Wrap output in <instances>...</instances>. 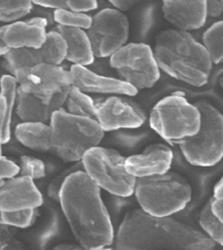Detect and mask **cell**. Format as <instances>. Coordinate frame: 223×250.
<instances>
[{"mask_svg": "<svg viewBox=\"0 0 223 250\" xmlns=\"http://www.w3.org/2000/svg\"><path fill=\"white\" fill-rule=\"evenodd\" d=\"M58 201L82 248L101 250L113 243V225L101 197L100 188L85 171H74L66 177Z\"/></svg>", "mask_w": 223, "mask_h": 250, "instance_id": "6da1fadb", "label": "cell"}, {"mask_svg": "<svg viewBox=\"0 0 223 250\" xmlns=\"http://www.w3.org/2000/svg\"><path fill=\"white\" fill-rule=\"evenodd\" d=\"M215 245L206 234L171 216H154L142 208L126 214L115 236L120 250H209Z\"/></svg>", "mask_w": 223, "mask_h": 250, "instance_id": "7a4b0ae2", "label": "cell"}, {"mask_svg": "<svg viewBox=\"0 0 223 250\" xmlns=\"http://www.w3.org/2000/svg\"><path fill=\"white\" fill-rule=\"evenodd\" d=\"M153 52L160 70L171 78L196 87L208 82L212 61L204 45L190 32L164 30L156 38Z\"/></svg>", "mask_w": 223, "mask_h": 250, "instance_id": "3957f363", "label": "cell"}, {"mask_svg": "<svg viewBox=\"0 0 223 250\" xmlns=\"http://www.w3.org/2000/svg\"><path fill=\"white\" fill-rule=\"evenodd\" d=\"M53 152L67 162L81 161L86 152L98 146L105 131L98 121L74 115L62 108L50 121Z\"/></svg>", "mask_w": 223, "mask_h": 250, "instance_id": "277c9868", "label": "cell"}, {"mask_svg": "<svg viewBox=\"0 0 223 250\" xmlns=\"http://www.w3.org/2000/svg\"><path fill=\"white\" fill-rule=\"evenodd\" d=\"M134 194L140 208L157 217H169L191 201L192 187L180 175L167 172L138 178Z\"/></svg>", "mask_w": 223, "mask_h": 250, "instance_id": "5b68a950", "label": "cell"}, {"mask_svg": "<svg viewBox=\"0 0 223 250\" xmlns=\"http://www.w3.org/2000/svg\"><path fill=\"white\" fill-rule=\"evenodd\" d=\"M201 114L196 134L175 141L186 161L198 167H211L223 158V114L205 101L195 103Z\"/></svg>", "mask_w": 223, "mask_h": 250, "instance_id": "8992f818", "label": "cell"}, {"mask_svg": "<svg viewBox=\"0 0 223 250\" xmlns=\"http://www.w3.org/2000/svg\"><path fill=\"white\" fill-rule=\"evenodd\" d=\"M149 124L162 138L175 143L197 133L201 114L195 103L192 104L181 94H173L164 97L154 106Z\"/></svg>", "mask_w": 223, "mask_h": 250, "instance_id": "52a82bcc", "label": "cell"}, {"mask_svg": "<svg viewBox=\"0 0 223 250\" xmlns=\"http://www.w3.org/2000/svg\"><path fill=\"white\" fill-rule=\"evenodd\" d=\"M127 158L110 148L95 146L81 160L83 170L100 188L127 198L134 193L137 179L126 167Z\"/></svg>", "mask_w": 223, "mask_h": 250, "instance_id": "ba28073f", "label": "cell"}, {"mask_svg": "<svg viewBox=\"0 0 223 250\" xmlns=\"http://www.w3.org/2000/svg\"><path fill=\"white\" fill-rule=\"evenodd\" d=\"M110 64L120 79L138 91L151 88L161 78L153 49L146 43H127L110 57Z\"/></svg>", "mask_w": 223, "mask_h": 250, "instance_id": "9c48e42d", "label": "cell"}, {"mask_svg": "<svg viewBox=\"0 0 223 250\" xmlns=\"http://www.w3.org/2000/svg\"><path fill=\"white\" fill-rule=\"evenodd\" d=\"M87 32L96 58H110L127 44L129 21L118 9H104L93 17Z\"/></svg>", "mask_w": 223, "mask_h": 250, "instance_id": "30bf717a", "label": "cell"}, {"mask_svg": "<svg viewBox=\"0 0 223 250\" xmlns=\"http://www.w3.org/2000/svg\"><path fill=\"white\" fill-rule=\"evenodd\" d=\"M19 88L38 96L51 97L72 85L70 70L60 65L40 63L15 74Z\"/></svg>", "mask_w": 223, "mask_h": 250, "instance_id": "8fae6325", "label": "cell"}, {"mask_svg": "<svg viewBox=\"0 0 223 250\" xmlns=\"http://www.w3.org/2000/svg\"><path fill=\"white\" fill-rule=\"evenodd\" d=\"M96 104V120L104 131L138 128L146 122L142 110L121 95H111Z\"/></svg>", "mask_w": 223, "mask_h": 250, "instance_id": "7c38bea8", "label": "cell"}, {"mask_svg": "<svg viewBox=\"0 0 223 250\" xmlns=\"http://www.w3.org/2000/svg\"><path fill=\"white\" fill-rule=\"evenodd\" d=\"M43 196L34 183L27 176L1 179L0 185L1 211L36 209L43 204Z\"/></svg>", "mask_w": 223, "mask_h": 250, "instance_id": "4fadbf2b", "label": "cell"}, {"mask_svg": "<svg viewBox=\"0 0 223 250\" xmlns=\"http://www.w3.org/2000/svg\"><path fill=\"white\" fill-rule=\"evenodd\" d=\"M72 85L83 92L111 95L133 97L138 94V89L120 78L101 75L87 66L72 65L70 68Z\"/></svg>", "mask_w": 223, "mask_h": 250, "instance_id": "5bb4252c", "label": "cell"}, {"mask_svg": "<svg viewBox=\"0 0 223 250\" xmlns=\"http://www.w3.org/2000/svg\"><path fill=\"white\" fill-rule=\"evenodd\" d=\"M70 87L51 97L38 96L18 88L17 115L22 122L50 123L53 114L66 104Z\"/></svg>", "mask_w": 223, "mask_h": 250, "instance_id": "9a60e30c", "label": "cell"}, {"mask_svg": "<svg viewBox=\"0 0 223 250\" xmlns=\"http://www.w3.org/2000/svg\"><path fill=\"white\" fill-rule=\"evenodd\" d=\"M173 159L170 148L163 144H154L142 153L127 158L126 167L136 179L155 176L169 172Z\"/></svg>", "mask_w": 223, "mask_h": 250, "instance_id": "2e32d148", "label": "cell"}, {"mask_svg": "<svg viewBox=\"0 0 223 250\" xmlns=\"http://www.w3.org/2000/svg\"><path fill=\"white\" fill-rule=\"evenodd\" d=\"M163 13L175 28L198 30L204 26L208 17L207 0H163Z\"/></svg>", "mask_w": 223, "mask_h": 250, "instance_id": "e0dca14e", "label": "cell"}, {"mask_svg": "<svg viewBox=\"0 0 223 250\" xmlns=\"http://www.w3.org/2000/svg\"><path fill=\"white\" fill-rule=\"evenodd\" d=\"M46 28L32 24L29 21H18L1 26L0 42L10 48L30 47L39 49L46 38Z\"/></svg>", "mask_w": 223, "mask_h": 250, "instance_id": "ac0fdd59", "label": "cell"}, {"mask_svg": "<svg viewBox=\"0 0 223 250\" xmlns=\"http://www.w3.org/2000/svg\"><path fill=\"white\" fill-rule=\"evenodd\" d=\"M67 44L66 60L74 65L88 66L94 62L95 57L87 30L58 25L56 28Z\"/></svg>", "mask_w": 223, "mask_h": 250, "instance_id": "d6986e66", "label": "cell"}, {"mask_svg": "<svg viewBox=\"0 0 223 250\" xmlns=\"http://www.w3.org/2000/svg\"><path fill=\"white\" fill-rule=\"evenodd\" d=\"M17 140L30 149L53 152L52 129L50 124L22 122L15 130Z\"/></svg>", "mask_w": 223, "mask_h": 250, "instance_id": "ffe728a7", "label": "cell"}, {"mask_svg": "<svg viewBox=\"0 0 223 250\" xmlns=\"http://www.w3.org/2000/svg\"><path fill=\"white\" fill-rule=\"evenodd\" d=\"M18 88V83L14 76L5 74L2 76L0 97L1 144H5L10 140L11 119L13 109L17 104Z\"/></svg>", "mask_w": 223, "mask_h": 250, "instance_id": "44dd1931", "label": "cell"}, {"mask_svg": "<svg viewBox=\"0 0 223 250\" xmlns=\"http://www.w3.org/2000/svg\"><path fill=\"white\" fill-rule=\"evenodd\" d=\"M38 51L42 63L60 65L66 60V42L56 30L47 32L45 42Z\"/></svg>", "mask_w": 223, "mask_h": 250, "instance_id": "7402d4cb", "label": "cell"}, {"mask_svg": "<svg viewBox=\"0 0 223 250\" xmlns=\"http://www.w3.org/2000/svg\"><path fill=\"white\" fill-rule=\"evenodd\" d=\"M65 105L70 114L96 120V103L88 93L74 85L70 87Z\"/></svg>", "mask_w": 223, "mask_h": 250, "instance_id": "603a6c76", "label": "cell"}, {"mask_svg": "<svg viewBox=\"0 0 223 250\" xmlns=\"http://www.w3.org/2000/svg\"><path fill=\"white\" fill-rule=\"evenodd\" d=\"M2 57L5 68L13 76L21 68L32 67L42 63L38 49L30 47L11 48Z\"/></svg>", "mask_w": 223, "mask_h": 250, "instance_id": "cb8c5ba5", "label": "cell"}, {"mask_svg": "<svg viewBox=\"0 0 223 250\" xmlns=\"http://www.w3.org/2000/svg\"><path fill=\"white\" fill-rule=\"evenodd\" d=\"M213 198H210L200 211L199 223L205 234L215 244L223 246V222L213 212Z\"/></svg>", "mask_w": 223, "mask_h": 250, "instance_id": "d4e9b609", "label": "cell"}, {"mask_svg": "<svg viewBox=\"0 0 223 250\" xmlns=\"http://www.w3.org/2000/svg\"><path fill=\"white\" fill-rule=\"evenodd\" d=\"M203 43L213 63H223V21L215 22L204 32Z\"/></svg>", "mask_w": 223, "mask_h": 250, "instance_id": "484cf974", "label": "cell"}, {"mask_svg": "<svg viewBox=\"0 0 223 250\" xmlns=\"http://www.w3.org/2000/svg\"><path fill=\"white\" fill-rule=\"evenodd\" d=\"M32 0H1L0 19L5 23L18 21L31 12Z\"/></svg>", "mask_w": 223, "mask_h": 250, "instance_id": "4316f807", "label": "cell"}, {"mask_svg": "<svg viewBox=\"0 0 223 250\" xmlns=\"http://www.w3.org/2000/svg\"><path fill=\"white\" fill-rule=\"evenodd\" d=\"M54 20L58 25L87 30L92 23L93 17L86 13L60 9L55 10Z\"/></svg>", "mask_w": 223, "mask_h": 250, "instance_id": "83f0119b", "label": "cell"}, {"mask_svg": "<svg viewBox=\"0 0 223 250\" xmlns=\"http://www.w3.org/2000/svg\"><path fill=\"white\" fill-rule=\"evenodd\" d=\"M35 217L36 209L1 211V223L11 227L26 228L32 224Z\"/></svg>", "mask_w": 223, "mask_h": 250, "instance_id": "f1b7e54d", "label": "cell"}, {"mask_svg": "<svg viewBox=\"0 0 223 250\" xmlns=\"http://www.w3.org/2000/svg\"><path fill=\"white\" fill-rule=\"evenodd\" d=\"M20 173L22 176L39 179L45 176V166L43 161L32 156H23L20 160Z\"/></svg>", "mask_w": 223, "mask_h": 250, "instance_id": "f546056e", "label": "cell"}, {"mask_svg": "<svg viewBox=\"0 0 223 250\" xmlns=\"http://www.w3.org/2000/svg\"><path fill=\"white\" fill-rule=\"evenodd\" d=\"M20 173V166L17 165L5 156H1L0 174L1 179H9L15 177Z\"/></svg>", "mask_w": 223, "mask_h": 250, "instance_id": "4dcf8cb0", "label": "cell"}, {"mask_svg": "<svg viewBox=\"0 0 223 250\" xmlns=\"http://www.w3.org/2000/svg\"><path fill=\"white\" fill-rule=\"evenodd\" d=\"M67 9L70 10L87 13L96 9L97 0H64Z\"/></svg>", "mask_w": 223, "mask_h": 250, "instance_id": "1f68e13d", "label": "cell"}, {"mask_svg": "<svg viewBox=\"0 0 223 250\" xmlns=\"http://www.w3.org/2000/svg\"><path fill=\"white\" fill-rule=\"evenodd\" d=\"M208 17H218L223 15V0H207Z\"/></svg>", "mask_w": 223, "mask_h": 250, "instance_id": "d6a6232c", "label": "cell"}, {"mask_svg": "<svg viewBox=\"0 0 223 250\" xmlns=\"http://www.w3.org/2000/svg\"><path fill=\"white\" fill-rule=\"evenodd\" d=\"M34 4L45 8L54 9L55 10L60 9H67L64 0H32Z\"/></svg>", "mask_w": 223, "mask_h": 250, "instance_id": "836d02e7", "label": "cell"}, {"mask_svg": "<svg viewBox=\"0 0 223 250\" xmlns=\"http://www.w3.org/2000/svg\"><path fill=\"white\" fill-rule=\"evenodd\" d=\"M140 1L141 0H109L115 9L121 11L129 10Z\"/></svg>", "mask_w": 223, "mask_h": 250, "instance_id": "e575fe53", "label": "cell"}, {"mask_svg": "<svg viewBox=\"0 0 223 250\" xmlns=\"http://www.w3.org/2000/svg\"><path fill=\"white\" fill-rule=\"evenodd\" d=\"M9 225L1 224V249L3 250V248L7 245L11 233Z\"/></svg>", "mask_w": 223, "mask_h": 250, "instance_id": "d590c367", "label": "cell"}, {"mask_svg": "<svg viewBox=\"0 0 223 250\" xmlns=\"http://www.w3.org/2000/svg\"><path fill=\"white\" fill-rule=\"evenodd\" d=\"M211 207L215 214L223 222V199H215L213 198Z\"/></svg>", "mask_w": 223, "mask_h": 250, "instance_id": "8d00e7d4", "label": "cell"}, {"mask_svg": "<svg viewBox=\"0 0 223 250\" xmlns=\"http://www.w3.org/2000/svg\"><path fill=\"white\" fill-rule=\"evenodd\" d=\"M213 198L215 199H223V177L215 185Z\"/></svg>", "mask_w": 223, "mask_h": 250, "instance_id": "74e56055", "label": "cell"}]
</instances>
